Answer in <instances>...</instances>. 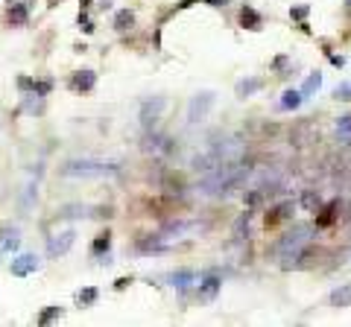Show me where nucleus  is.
Masks as SVG:
<instances>
[{"label": "nucleus", "instance_id": "obj_33", "mask_svg": "<svg viewBox=\"0 0 351 327\" xmlns=\"http://www.w3.org/2000/svg\"><path fill=\"white\" fill-rule=\"evenodd\" d=\"M129 284H132V278H117V281H114V289H126Z\"/></svg>", "mask_w": 351, "mask_h": 327}, {"label": "nucleus", "instance_id": "obj_4", "mask_svg": "<svg viewBox=\"0 0 351 327\" xmlns=\"http://www.w3.org/2000/svg\"><path fill=\"white\" fill-rule=\"evenodd\" d=\"M73 240H76V231H62V234H53V237L47 240V254H50V257H62V254H67V251H70V246H73Z\"/></svg>", "mask_w": 351, "mask_h": 327}, {"label": "nucleus", "instance_id": "obj_1", "mask_svg": "<svg viewBox=\"0 0 351 327\" xmlns=\"http://www.w3.org/2000/svg\"><path fill=\"white\" fill-rule=\"evenodd\" d=\"M310 234H313L310 225H296L290 234H284V240L278 243L281 260H299V257L305 254V246L310 243Z\"/></svg>", "mask_w": 351, "mask_h": 327}, {"label": "nucleus", "instance_id": "obj_38", "mask_svg": "<svg viewBox=\"0 0 351 327\" xmlns=\"http://www.w3.org/2000/svg\"><path fill=\"white\" fill-rule=\"evenodd\" d=\"M346 6H351V0H346Z\"/></svg>", "mask_w": 351, "mask_h": 327}, {"label": "nucleus", "instance_id": "obj_14", "mask_svg": "<svg viewBox=\"0 0 351 327\" xmlns=\"http://www.w3.org/2000/svg\"><path fill=\"white\" fill-rule=\"evenodd\" d=\"M290 211H293V202H281L278 208H272V211L267 213V228H272V225H278L281 219H287Z\"/></svg>", "mask_w": 351, "mask_h": 327}, {"label": "nucleus", "instance_id": "obj_13", "mask_svg": "<svg viewBox=\"0 0 351 327\" xmlns=\"http://www.w3.org/2000/svg\"><path fill=\"white\" fill-rule=\"evenodd\" d=\"M331 307H337V310L351 307V284H343L340 289H334V292H331Z\"/></svg>", "mask_w": 351, "mask_h": 327}, {"label": "nucleus", "instance_id": "obj_27", "mask_svg": "<svg viewBox=\"0 0 351 327\" xmlns=\"http://www.w3.org/2000/svg\"><path fill=\"white\" fill-rule=\"evenodd\" d=\"M334 96H337V99H343V102H351V82H343V85H337Z\"/></svg>", "mask_w": 351, "mask_h": 327}, {"label": "nucleus", "instance_id": "obj_17", "mask_svg": "<svg viewBox=\"0 0 351 327\" xmlns=\"http://www.w3.org/2000/svg\"><path fill=\"white\" fill-rule=\"evenodd\" d=\"M23 108H26L29 114H41V111H44V96L32 91V94H29V96L23 99Z\"/></svg>", "mask_w": 351, "mask_h": 327}, {"label": "nucleus", "instance_id": "obj_10", "mask_svg": "<svg viewBox=\"0 0 351 327\" xmlns=\"http://www.w3.org/2000/svg\"><path fill=\"white\" fill-rule=\"evenodd\" d=\"M264 88V79H258V76H249V79H240L237 82V88H234V94L240 96V99H246V96H252V94H258Z\"/></svg>", "mask_w": 351, "mask_h": 327}, {"label": "nucleus", "instance_id": "obj_11", "mask_svg": "<svg viewBox=\"0 0 351 327\" xmlns=\"http://www.w3.org/2000/svg\"><path fill=\"white\" fill-rule=\"evenodd\" d=\"M220 287H223V281H220L217 275H208V278L199 284V298H202V301H211V298L220 292Z\"/></svg>", "mask_w": 351, "mask_h": 327}, {"label": "nucleus", "instance_id": "obj_9", "mask_svg": "<svg viewBox=\"0 0 351 327\" xmlns=\"http://www.w3.org/2000/svg\"><path fill=\"white\" fill-rule=\"evenodd\" d=\"M240 26H243V29H255V32H258V29L264 26L261 12H255L252 6H243V9H240Z\"/></svg>", "mask_w": 351, "mask_h": 327}, {"label": "nucleus", "instance_id": "obj_32", "mask_svg": "<svg viewBox=\"0 0 351 327\" xmlns=\"http://www.w3.org/2000/svg\"><path fill=\"white\" fill-rule=\"evenodd\" d=\"M328 58H331V64H334V67H343V64H346V58H343V56H334V53H328Z\"/></svg>", "mask_w": 351, "mask_h": 327}, {"label": "nucleus", "instance_id": "obj_15", "mask_svg": "<svg viewBox=\"0 0 351 327\" xmlns=\"http://www.w3.org/2000/svg\"><path fill=\"white\" fill-rule=\"evenodd\" d=\"M167 281H170V287H179V289H185V287H190V284L196 281V272H190V269H179V272H173Z\"/></svg>", "mask_w": 351, "mask_h": 327}, {"label": "nucleus", "instance_id": "obj_8", "mask_svg": "<svg viewBox=\"0 0 351 327\" xmlns=\"http://www.w3.org/2000/svg\"><path fill=\"white\" fill-rule=\"evenodd\" d=\"M38 257L35 254H21V257H15L12 260V275L15 278H26V275H32V272H38Z\"/></svg>", "mask_w": 351, "mask_h": 327}, {"label": "nucleus", "instance_id": "obj_7", "mask_svg": "<svg viewBox=\"0 0 351 327\" xmlns=\"http://www.w3.org/2000/svg\"><path fill=\"white\" fill-rule=\"evenodd\" d=\"M205 225H199V222H173V225H167L164 231H161V240H179V237H185V234H196V231H202Z\"/></svg>", "mask_w": 351, "mask_h": 327}, {"label": "nucleus", "instance_id": "obj_22", "mask_svg": "<svg viewBox=\"0 0 351 327\" xmlns=\"http://www.w3.org/2000/svg\"><path fill=\"white\" fill-rule=\"evenodd\" d=\"M319 85H322V73H310V76L305 79V85H302V94L310 96L313 91H319Z\"/></svg>", "mask_w": 351, "mask_h": 327}, {"label": "nucleus", "instance_id": "obj_35", "mask_svg": "<svg viewBox=\"0 0 351 327\" xmlns=\"http://www.w3.org/2000/svg\"><path fill=\"white\" fill-rule=\"evenodd\" d=\"M205 3H208V6H226L228 0H205Z\"/></svg>", "mask_w": 351, "mask_h": 327}, {"label": "nucleus", "instance_id": "obj_25", "mask_svg": "<svg viewBox=\"0 0 351 327\" xmlns=\"http://www.w3.org/2000/svg\"><path fill=\"white\" fill-rule=\"evenodd\" d=\"M337 135H340L346 143H351V114H346V117L337 120Z\"/></svg>", "mask_w": 351, "mask_h": 327}, {"label": "nucleus", "instance_id": "obj_30", "mask_svg": "<svg viewBox=\"0 0 351 327\" xmlns=\"http://www.w3.org/2000/svg\"><path fill=\"white\" fill-rule=\"evenodd\" d=\"M308 12H310V6H305V3H302V6H293V9H290V15H293L296 20H305V18H308Z\"/></svg>", "mask_w": 351, "mask_h": 327}, {"label": "nucleus", "instance_id": "obj_5", "mask_svg": "<svg viewBox=\"0 0 351 327\" xmlns=\"http://www.w3.org/2000/svg\"><path fill=\"white\" fill-rule=\"evenodd\" d=\"M94 85H97V73L94 70H76L67 79V88L76 91V94H88V91H94Z\"/></svg>", "mask_w": 351, "mask_h": 327}, {"label": "nucleus", "instance_id": "obj_2", "mask_svg": "<svg viewBox=\"0 0 351 327\" xmlns=\"http://www.w3.org/2000/svg\"><path fill=\"white\" fill-rule=\"evenodd\" d=\"M117 164H103V161H67L62 167V175L67 178H91V175H114Z\"/></svg>", "mask_w": 351, "mask_h": 327}, {"label": "nucleus", "instance_id": "obj_34", "mask_svg": "<svg viewBox=\"0 0 351 327\" xmlns=\"http://www.w3.org/2000/svg\"><path fill=\"white\" fill-rule=\"evenodd\" d=\"M275 67L284 70V67H287V56H278V58H275Z\"/></svg>", "mask_w": 351, "mask_h": 327}, {"label": "nucleus", "instance_id": "obj_16", "mask_svg": "<svg viewBox=\"0 0 351 327\" xmlns=\"http://www.w3.org/2000/svg\"><path fill=\"white\" fill-rule=\"evenodd\" d=\"M302 102H305V94H302V91H293V88L284 91V96H281V108H284V111H293V108H299Z\"/></svg>", "mask_w": 351, "mask_h": 327}, {"label": "nucleus", "instance_id": "obj_36", "mask_svg": "<svg viewBox=\"0 0 351 327\" xmlns=\"http://www.w3.org/2000/svg\"><path fill=\"white\" fill-rule=\"evenodd\" d=\"M79 3H82V9H85V6H91V0H79Z\"/></svg>", "mask_w": 351, "mask_h": 327}, {"label": "nucleus", "instance_id": "obj_3", "mask_svg": "<svg viewBox=\"0 0 351 327\" xmlns=\"http://www.w3.org/2000/svg\"><path fill=\"white\" fill-rule=\"evenodd\" d=\"M214 91H202V94H196L193 99H190V105H187V123H199V120H205V114L211 111V105H214Z\"/></svg>", "mask_w": 351, "mask_h": 327}, {"label": "nucleus", "instance_id": "obj_19", "mask_svg": "<svg viewBox=\"0 0 351 327\" xmlns=\"http://www.w3.org/2000/svg\"><path fill=\"white\" fill-rule=\"evenodd\" d=\"M18 243H21V240H18V231H15V228H12V231H9V228H3V231H0V246H3L6 251H15V249H18Z\"/></svg>", "mask_w": 351, "mask_h": 327}, {"label": "nucleus", "instance_id": "obj_37", "mask_svg": "<svg viewBox=\"0 0 351 327\" xmlns=\"http://www.w3.org/2000/svg\"><path fill=\"white\" fill-rule=\"evenodd\" d=\"M56 3H59V0H50V6H56Z\"/></svg>", "mask_w": 351, "mask_h": 327}, {"label": "nucleus", "instance_id": "obj_29", "mask_svg": "<svg viewBox=\"0 0 351 327\" xmlns=\"http://www.w3.org/2000/svg\"><path fill=\"white\" fill-rule=\"evenodd\" d=\"M18 91H23V94L35 91V79H29V76H18Z\"/></svg>", "mask_w": 351, "mask_h": 327}, {"label": "nucleus", "instance_id": "obj_26", "mask_svg": "<svg viewBox=\"0 0 351 327\" xmlns=\"http://www.w3.org/2000/svg\"><path fill=\"white\" fill-rule=\"evenodd\" d=\"M334 211H337V205H328V208L322 211V216L316 219V225H319V228H325V225H331V222L337 219V216H334Z\"/></svg>", "mask_w": 351, "mask_h": 327}, {"label": "nucleus", "instance_id": "obj_6", "mask_svg": "<svg viewBox=\"0 0 351 327\" xmlns=\"http://www.w3.org/2000/svg\"><path fill=\"white\" fill-rule=\"evenodd\" d=\"M164 105H167V99L164 96H155V99H146L144 105H141V123L149 129L155 120H158V114L164 111Z\"/></svg>", "mask_w": 351, "mask_h": 327}, {"label": "nucleus", "instance_id": "obj_23", "mask_svg": "<svg viewBox=\"0 0 351 327\" xmlns=\"http://www.w3.org/2000/svg\"><path fill=\"white\" fill-rule=\"evenodd\" d=\"M97 298H100V292H97L94 287H88V289H82V292L76 295L79 307H91V304H97Z\"/></svg>", "mask_w": 351, "mask_h": 327}, {"label": "nucleus", "instance_id": "obj_20", "mask_svg": "<svg viewBox=\"0 0 351 327\" xmlns=\"http://www.w3.org/2000/svg\"><path fill=\"white\" fill-rule=\"evenodd\" d=\"M302 208H308L310 213H316V211L322 208V199H319L313 190H305V193H302Z\"/></svg>", "mask_w": 351, "mask_h": 327}, {"label": "nucleus", "instance_id": "obj_18", "mask_svg": "<svg viewBox=\"0 0 351 327\" xmlns=\"http://www.w3.org/2000/svg\"><path fill=\"white\" fill-rule=\"evenodd\" d=\"M108 249H111V234H108V231L100 234V237L91 243V254H108Z\"/></svg>", "mask_w": 351, "mask_h": 327}, {"label": "nucleus", "instance_id": "obj_12", "mask_svg": "<svg viewBox=\"0 0 351 327\" xmlns=\"http://www.w3.org/2000/svg\"><path fill=\"white\" fill-rule=\"evenodd\" d=\"M6 20H9L12 26H23V23L29 20L26 6H23V3H12V6H9V12H6Z\"/></svg>", "mask_w": 351, "mask_h": 327}, {"label": "nucleus", "instance_id": "obj_21", "mask_svg": "<svg viewBox=\"0 0 351 327\" xmlns=\"http://www.w3.org/2000/svg\"><path fill=\"white\" fill-rule=\"evenodd\" d=\"M135 23V15L129 12V9H120L117 15H114V29H129Z\"/></svg>", "mask_w": 351, "mask_h": 327}, {"label": "nucleus", "instance_id": "obj_28", "mask_svg": "<svg viewBox=\"0 0 351 327\" xmlns=\"http://www.w3.org/2000/svg\"><path fill=\"white\" fill-rule=\"evenodd\" d=\"M50 91H53V79H35V94L47 96Z\"/></svg>", "mask_w": 351, "mask_h": 327}, {"label": "nucleus", "instance_id": "obj_31", "mask_svg": "<svg viewBox=\"0 0 351 327\" xmlns=\"http://www.w3.org/2000/svg\"><path fill=\"white\" fill-rule=\"evenodd\" d=\"M32 196H35V184H29V187H26V193H23V208H29V205H32Z\"/></svg>", "mask_w": 351, "mask_h": 327}, {"label": "nucleus", "instance_id": "obj_24", "mask_svg": "<svg viewBox=\"0 0 351 327\" xmlns=\"http://www.w3.org/2000/svg\"><path fill=\"white\" fill-rule=\"evenodd\" d=\"M62 316V307H47V310H41L38 316H35V325H50L53 319H59Z\"/></svg>", "mask_w": 351, "mask_h": 327}]
</instances>
